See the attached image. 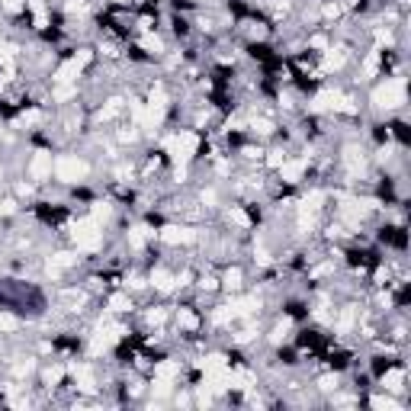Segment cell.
<instances>
[{
  "label": "cell",
  "mask_w": 411,
  "mask_h": 411,
  "mask_svg": "<svg viewBox=\"0 0 411 411\" xmlns=\"http://www.w3.org/2000/svg\"><path fill=\"white\" fill-rule=\"evenodd\" d=\"M369 103L373 109H380V113H392V109H405L408 103V84H405V77H386L380 84L373 87V94H369Z\"/></svg>",
  "instance_id": "6da1fadb"
},
{
  "label": "cell",
  "mask_w": 411,
  "mask_h": 411,
  "mask_svg": "<svg viewBox=\"0 0 411 411\" xmlns=\"http://www.w3.org/2000/svg\"><path fill=\"white\" fill-rule=\"evenodd\" d=\"M90 161L84 155H55V168H52V177L58 183H84L90 177Z\"/></svg>",
  "instance_id": "7a4b0ae2"
},
{
  "label": "cell",
  "mask_w": 411,
  "mask_h": 411,
  "mask_svg": "<svg viewBox=\"0 0 411 411\" xmlns=\"http://www.w3.org/2000/svg\"><path fill=\"white\" fill-rule=\"evenodd\" d=\"M103 225L100 222H94L90 215H84V219H77L71 225V241L77 251H87V254H96L100 248H103Z\"/></svg>",
  "instance_id": "3957f363"
},
{
  "label": "cell",
  "mask_w": 411,
  "mask_h": 411,
  "mask_svg": "<svg viewBox=\"0 0 411 411\" xmlns=\"http://www.w3.org/2000/svg\"><path fill=\"white\" fill-rule=\"evenodd\" d=\"M164 148H168L174 164H190V161L196 158V151H200V135H196L193 129H180V132L164 138Z\"/></svg>",
  "instance_id": "277c9868"
},
{
  "label": "cell",
  "mask_w": 411,
  "mask_h": 411,
  "mask_svg": "<svg viewBox=\"0 0 411 411\" xmlns=\"http://www.w3.org/2000/svg\"><path fill=\"white\" fill-rule=\"evenodd\" d=\"M52 168H55V155L45 151V148H39V151H32L29 161H26V177H29L36 187H42V183L52 180Z\"/></svg>",
  "instance_id": "5b68a950"
},
{
  "label": "cell",
  "mask_w": 411,
  "mask_h": 411,
  "mask_svg": "<svg viewBox=\"0 0 411 411\" xmlns=\"http://www.w3.org/2000/svg\"><path fill=\"white\" fill-rule=\"evenodd\" d=\"M308 161H312V155H302V158H286L283 164L276 168V174H280V180H283L286 187H295V183H302V180H306Z\"/></svg>",
  "instance_id": "8992f818"
},
{
  "label": "cell",
  "mask_w": 411,
  "mask_h": 411,
  "mask_svg": "<svg viewBox=\"0 0 411 411\" xmlns=\"http://www.w3.org/2000/svg\"><path fill=\"white\" fill-rule=\"evenodd\" d=\"M350 64V49L347 45H328L321 52V74H341Z\"/></svg>",
  "instance_id": "52a82bcc"
},
{
  "label": "cell",
  "mask_w": 411,
  "mask_h": 411,
  "mask_svg": "<svg viewBox=\"0 0 411 411\" xmlns=\"http://www.w3.org/2000/svg\"><path fill=\"white\" fill-rule=\"evenodd\" d=\"M341 164H344V170H347V177H360V174L367 170V151H363V145H357V142L344 145V151H341Z\"/></svg>",
  "instance_id": "ba28073f"
},
{
  "label": "cell",
  "mask_w": 411,
  "mask_h": 411,
  "mask_svg": "<svg viewBox=\"0 0 411 411\" xmlns=\"http://www.w3.org/2000/svg\"><path fill=\"white\" fill-rule=\"evenodd\" d=\"M158 238L164 244H170V248H177V244H196L200 241V232L190 228V225H164L158 232Z\"/></svg>",
  "instance_id": "9c48e42d"
},
{
  "label": "cell",
  "mask_w": 411,
  "mask_h": 411,
  "mask_svg": "<svg viewBox=\"0 0 411 411\" xmlns=\"http://www.w3.org/2000/svg\"><path fill=\"white\" fill-rule=\"evenodd\" d=\"M334 334L338 338H347V334H354V328L360 325V306H344V308H334Z\"/></svg>",
  "instance_id": "30bf717a"
},
{
  "label": "cell",
  "mask_w": 411,
  "mask_h": 411,
  "mask_svg": "<svg viewBox=\"0 0 411 411\" xmlns=\"http://www.w3.org/2000/svg\"><path fill=\"white\" fill-rule=\"evenodd\" d=\"M74 267H81V251H55L45 261V270H49L52 280H58L64 270H74Z\"/></svg>",
  "instance_id": "8fae6325"
},
{
  "label": "cell",
  "mask_w": 411,
  "mask_h": 411,
  "mask_svg": "<svg viewBox=\"0 0 411 411\" xmlns=\"http://www.w3.org/2000/svg\"><path fill=\"white\" fill-rule=\"evenodd\" d=\"M58 302L64 312H84V306L90 302V293L84 286H64V289H58Z\"/></svg>",
  "instance_id": "7c38bea8"
},
{
  "label": "cell",
  "mask_w": 411,
  "mask_h": 411,
  "mask_svg": "<svg viewBox=\"0 0 411 411\" xmlns=\"http://www.w3.org/2000/svg\"><path fill=\"white\" fill-rule=\"evenodd\" d=\"M382 64H386V52L382 49H369L367 52V58L360 62V84H367V81H373V77H380V71H382Z\"/></svg>",
  "instance_id": "4fadbf2b"
},
{
  "label": "cell",
  "mask_w": 411,
  "mask_h": 411,
  "mask_svg": "<svg viewBox=\"0 0 411 411\" xmlns=\"http://www.w3.org/2000/svg\"><path fill=\"white\" fill-rule=\"evenodd\" d=\"M148 286L155 289V293L168 295L177 289V280H174V270H168V267H155L151 274H148Z\"/></svg>",
  "instance_id": "5bb4252c"
},
{
  "label": "cell",
  "mask_w": 411,
  "mask_h": 411,
  "mask_svg": "<svg viewBox=\"0 0 411 411\" xmlns=\"http://www.w3.org/2000/svg\"><path fill=\"white\" fill-rule=\"evenodd\" d=\"M155 238H158V232H155V228H148V225H132V228L126 232L129 251H145Z\"/></svg>",
  "instance_id": "9a60e30c"
},
{
  "label": "cell",
  "mask_w": 411,
  "mask_h": 411,
  "mask_svg": "<svg viewBox=\"0 0 411 411\" xmlns=\"http://www.w3.org/2000/svg\"><path fill=\"white\" fill-rule=\"evenodd\" d=\"M380 386L386 392H392V395L405 392V369L401 367H386V373L380 376Z\"/></svg>",
  "instance_id": "2e32d148"
},
{
  "label": "cell",
  "mask_w": 411,
  "mask_h": 411,
  "mask_svg": "<svg viewBox=\"0 0 411 411\" xmlns=\"http://www.w3.org/2000/svg\"><path fill=\"white\" fill-rule=\"evenodd\" d=\"M174 321H177V328L183 331V334H196V331H200V325H202V318L196 315L190 306H180L177 315H174Z\"/></svg>",
  "instance_id": "e0dca14e"
},
{
  "label": "cell",
  "mask_w": 411,
  "mask_h": 411,
  "mask_svg": "<svg viewBox=\"0 0 411 411\" xmlns=\"http://www.w3.org/2000/svg\"><path fill=\"white\" fill-rule=\"evenodd\" d=\"M219 283H222V289H225V293L238 295V293L244 289V270H241L238 264H232L228 270H225V274L219 276Z\"/></svg>",
  "instance_id": "ac0fdd59"
},
{
  "label": "cell",
  "mask_w": 411,
  "mask_h": 411,
  "mask_svg": "<svg viewBox=\"0 0 411 411\" xmlns=\"http://www.w3.org/2000/svg\"><path fill=\"white\" fill-rule=\"evenodd\" d=\"M244 129H248L254 138H274L276 135V122L270 116H251Z\"/></svg>",
  "instance_id": "d6986e66"
},
{
  "label": "cell",
  "mask_w": 411,
  "mask_h": 411,
  "mask_svg": "<svg viewBox=\"0 0 411 411\" xmlns=\"http://www.w3.org/2000/svg\"><path fill=\"white\" fill-rule=\"evenodd\" d=\"M142 49H145L151 58H164L168 55V42L161 32H142Z\"/></svg>",
  "instance_id": "ffe728a7"
},
{
  "label": "cell",
  "mask_w": 411,
  "mask_h": 411,
  "mask_svg": "<svg viewBox=\"0 0 411 411\" xmlns=\"http://www.w3.org/2000/svg\"><path fill=\"white\" fill-rule=\"evenodd\" d=\"M77 77H81V68L68 58V62L58 64L52 71V84H77Z\"/></svg>",
  "instance_id": "44dd1931"
},
{
  "label": "cell",
  "mask_w": 411,
  "mask_h": 411,
  "mask_svg": "<svg viewBox=\"0 0 411 411\" xmlns=\"http://www.w3.org/2000/svg\"><path fill=\"white\" fill-rule=\"evenodd\" d=\"M64 373L68 369L62 367V363H49V367H42V386L45 389H58L64 382Z\"/></svg>",
  "instance_id": "7402d4cb"
},
{
  "label": "cell",
  "mask_w": 411,
  "mask_h": 411,
  "mask_svg": "<svg viewBox=\"0 0 411 411\" xmlns=\"http://www.w3.org/2000/svg\"><path fill=\"white\" fill-rule=\"evenodd\" d=\"M106 306H109V312H116V315H126V312H132L135 308V302H132V295L126 293H113L109 299H106Z\"/></svg>",
  "instance_id": "603a6c76"
},
{
  "label": "cell",
  "mask_w": 411,
  "mask_h": 411,
  "mask_svg": "<svg viewBox=\"0 0 411 411\" xmlns=\"http://www.w3.org/2000/svg\"><path fill=\"white\" fill-rule=\"evenodd\" d=\"M289 331H293V321H289V318H280L274 325V331H270V344H274V347L286 344V341H289Z\"/></svg>",
  "instance_id": "cb8c5ba5"
},
{
  "label": "cell",
  "mask_w": 411,
  "mask_h": 411,
  "mask_svg": "<svg viewBox=\"0 0 411 411\" xmlns=\"http://www.w3.org/2000/svg\"><path fill=\"white\" fill-rule=\"evenodd\" d=\"M225 219H228V225H238L241 232H248V228H251V215H248L241 206H232V209H225Z\"/></svg>",
  "instance_id": "d4e9b609"
},
{
  "label": "cell",
  "mask_w": 411,
  "mask_h": 411,
  "mask_svg": "<svg viewBox=\"0 0 411 411\" xmlns=\"http://www.w3.org/2000/svg\"><path fill=\"white\" fill-rule=\"evenodd\" d=\"M90 219L94 222H109L113 219V202H106V200H96V202H90Z\"/></svg>",
  "instance_id": "484cf974"
},
{
  "label": "cell",
  "mask_w": 411,
  "mask_h": 411,
  "mask_svg": "<svg viewBox=\"0 0 411 411\" xmlns=\"http://www.w3.org/2000/svg\"><path fill=\"white\" fill-rule=\"evenodd\" d=\"M168 315H170V312L164 306H151V308H145V325L148 328H155V325L161 328L164 321H168Z\"/></svg>",
  "instance_id": "4316f807"
},
{
  "label": "cell",
  "mask_w": 411,
  "mask_h": 411,
  "mask_svg": "<svg viewBox=\"0 0 411 411\" xmlns=\"http://www.w3.org/2000/svg\"><path fill=\"white\" fill-rule=\"evenodd\" d=\"M196 289H200V293H206V295H212V293H219V289H222V283H219V276L200 274V276H196Z\"/></svg>",
  "instance_id": "83f0119b"
},
{
  "label": "cell",
  "mask_w": 411,
  "mask_h": 411,
  "mask_svg": "<svg viewBox=\"0 0 411 411\" xmlns=\"http://www.w3.org/2000/svg\"><path fill=\"white\" fill-rule=\"evenodd\" d=\"M369 405H373L376 411H399L401 408L399 401L392 399V392H386V395H373V399H369Z\"/></svg>",
  "instance_id": "f1b7e54d"
},
{
  "label": "cell",
  "mask_w": 411,
  "mask_h": 411,
  "mask_svg": "<svg viewBox=\"0 0 411 411\" xmlns=\"http://www.w3.org/2000/svg\"><path fill=\"white\" fill-rule=\"evenodd\" d=\"M20 325H23V321L13 315V312H0V334H16Z\"/></svg>",
  "instance_id": "f546056e"
},
{
  "label": "cell",
  "mask_w": 411,
  "mask_h": 411,
  "mask_svg": "<svg viewBox=\"0 0 411 411\" xmlns=\"http://www.w3.org/2000/svg\"><path fill=\"white\" fill-rule=\"evenodd\" d=\"M286 158H289V155H286V148H270V151H264V158H261V161H264L270 170H276Z\"/></svg>",
  "instance_id": "4dcf8cb0"
},
{
  "label": "cell",
  "mask_w": 411,
  "mask_h": 411,
  "mask_svg": "<svg viewBox=\"0 0 411 411\" xmlns=\"http://www.w3.org/2000/svg\"><path fill=\"white\" fill-rule=\"evenodd\" d=\"M244 26V32H248V39H251V42H261V39H267V26L264 23H254V20H248V23H241Z\"/></svg>",
  "instance_id": "1f68e13d"
},
{
  "label": "cell",
  "mask_w": 411,
  "mask_h": 411,
  "mask_svg": "<svg viewBox=\"0 0 411 411\" xmlns=\"http://www.w3.org/2000/svg\"><path fill=\"white\" fill-rule=\"evenodd\" d=\"M71 62L77 64V68H81V71H84L87 64L94 62V49H87V45H81V49H77V52L71 55Z\"/></svg>",
  "instance_id": "d6a6232c"
},
{
  "label": "cell",
  "mask_w": 411,
  "mask_h": 411,
  "mask_svg": "<svg viewBox=\"0 0 411 411\" xmlns=\"http://www.w3.org/2000/svg\"><path fill=\"white\" fill-rule=\"evenodd\" d=\"M32 373H36V360L32 357H23V363H13V376L26 380V376H32Z\"/></svg>",
  "instance_id": "836d02e7"
},
{
  "label": "cell",
  "mask_w": 411,
  "mask_h": 411,
  "mask_svg": "<svg viewBox=\"0 0 411 411\" xmlns=\"http://www.w3.org/2000/svg\"><path fill=\"white\" fill-rule=\"evenodd\" d=\"M200 206L202 209H215V206H219V190H215V187H206V190L200 193Z\"/></svg>",
  "instance_id": "e575fe53"
},
{
  "label": "cell",
  "mask_w": 411,
  "mask_h": 411,
  "mask_svg": "<svg viewBox=\"0 0 411 411\" xmlns=\"http://www.w3.org/2000/svg\"><path fill=\"white\" fill-rule=\"evenodd\" d=\"M318 389H321V392H338L341 389V376H338V373L321 376V380H318Z\"/></svg>",
  "instance_id": "d590c367"
},
{
  "label": "cell",
  "mask_w": 411,
  "mask_h": 411,
  "mask_svg": "<svg viewBox=\"0 0 411 411\" xmlns=\"http://www.w3.org/2000/svg\"><path fill=\"white\" fill-rule=\"evenodd\" d=\"M0 10L10 13V16H20V13H26V0H0Z\"/></svg>",
  "instance_id": "8d00e7d4"
},
{
  "label": "cell",
  "mask_w": 411,
  "mask_h": 411,
  "mask_svg": "<svg viewBox=\"0 0 411 411\" xmlns=\"http://www.w3.org/2000/svg\"><path fill=\"white\" fill-rule=\"evenodd\" d=\"M13 193H16V196H32V193H36V183H32V180H16V183H13Z\"/></svg>",
  "instance_id": "74e56055"
},
{
  "label": "cell",
  "mask_w": 411,
  "mask_h": 411,
  "mask_svg": "<svg viewBox=\"0 0 411 411\" xmlns=\"http://www.w3.org/2000/svg\"><path fill=\"white\" fill-rule=\"evenodd\" d=\"M16 209H20V206H16V200H13V196H3V200H0V219L13 215Z\"/></svg>",
  "instance_id": "f35d334b"
},
{
  "label": "cell",
  "mask_w": 411,
  "mask_h": 411,
  "mask_svg": "<svg viewBox=\"0 0 411 411\" xmlns=\"http://www.w3.org/2000/svg\"><path fill=\"white\" fill-rule=\"evenodd\" d=\"M100 55H103V58H119V45L116 42H109V39H106V42H100Z\"/></svg>",
  "instance_id": "ab89813d"
},
{
  "label": "cell",
  "mask_w": 411,
  "mask_h": 411,
  "mask_svg": "<svg viewBox=\"0 0 411 411\" xmlns=\"http://www.w3.org/2000/svg\"><path fill=\"white\" fill-rule=\"evenodd\" d=\"M328 36H308V49H315V52H325L328 49Z\"/></svg>",
  "instance_id": "60d3db41"
},
{
  "label": "cell",
  "mask_w": 411,
  "mask_h": 411,
  "mask_svg": "<svg viewBox=\"0 0 411 411\" xmlns=\"http://www.w3.org/2000/svg\"><path fill=\"white\" fill-rule=\"evenodd\" d=\"M113 3H129V0H113Z\"/></svg>",
  "instance_id": "b9f144b4"
},
{
  "label": "cell",
  "mask_w": 411,
  "mask_h": 411,
  "mask_svg": "<svg viewBox=\"0 0 411 411\" xmlns=\"http://www.w3.org/2000/svg\"><path fill=\"white\" fill-rule=\"evenodd\" d=\"M0 142H3V138H0Z\"/></svg>",
  "instance_id": "7bdbcfd3"
}]
</instances>
